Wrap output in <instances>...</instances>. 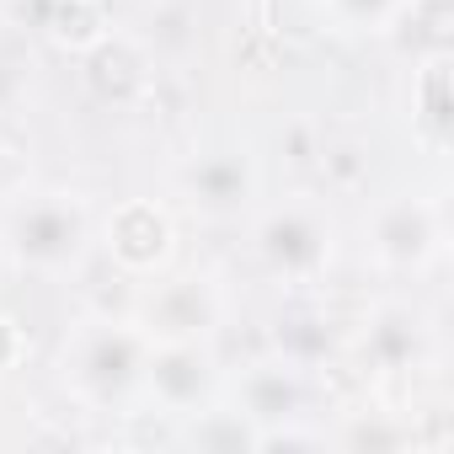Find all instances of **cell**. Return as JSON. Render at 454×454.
<instances>
[{"mask_svg": "<svg viewBox=\"0 0 454 454\" xmlns=\"http://www.w3.org/2000/svg\"><path fill=\"white\" fill-rule=\"evenodd\" d=\"M145 358H150V337L134 321V310H86L81 321H70V332L59 337V390L81 406V411H102V417H134L139 411V385H145Z\"/></svg>", "mask_w": 454, "mask_h": 454, "instance_id": "cell-1", "label": "cell"}, {"mask_svg": "<svg viewBox=\"0 0 454 454\" xmlns=\"http://www.w3.org/2000/svg\"><path fill=\"white\" fill-rule=\"evenodd\" d=\"M0 247H6V257L22 273L59 284V278H75L86 268V257L97 247V219H91L81 192L33 187L0 219Z\"/></svg>", "mask_w": 454, "mask_h": 454, "instance_id": "cell-2", "label": "cell"}, {"mask_svg": "<svg viewBox=\"0 0 454 454\" xmlns=\"http://www.w3.org/2000/svg\"><path fill=\"white\" fill-rule=\"evenodd\" d=\"M252 252L257 268L284 284V289H316L332 273L337 257V219L326 198L316 192H289L268 208H252Z\"/></svg>", "mask_w": 454, "mask_h": 454, "instance_id": "cell-3", "label": "cell"}, {"mask_svg": "<svg viewBox=\"0 0 454 454\" xmlns=\"http://www.w3.org/2000/svg\"><path fill=\"white\" fill-rule=\"evenodd\" d=\"M129 310L150 342H214L224 316H231V300H224V284L214 273L166 268L139 284Z\"/></svg>", "mask_w": 454, "mask_h": 454, "instance_id": "cell-4", "label": "cell"}, {"mask_svg": "<svg viewBox=\"0 0 454 454\" xmlns=\"http://www.w3.org/2000/svg\"><path fill=\"white\" fill-rule=\"evenodd\" d=\"M449 224H443V203L427 192H390L364 214V252L374 257L380 273L395 278H417L443 257Z\"/></svg>", "mask_w": 454, "mask_h": 454, "instance_id": "cell-5", "label": "cell"}, {"mask_svg": "<svg viewBox=\"0 0 454 454\" xmlns=\"http://www.w3.org/2000/svg\"><path fill=\"white\" fill-rule=\"evenodd\" d=\"M219 395H224V364H219L214 342H150L145 385H139L145 411L187 422L192 411L214 406Z\"/></svg>", "mask_w": 454, "mask_h": 454, "instance_id": "cell-6", "label": "cell"}, {"mask_svg": "<svg viewBox=\"0 0 454 454\" xmlns=\"http://www.w3.org/2000/svg\"><path fill=\"white\" fill-rule=\"evenodd\" d=\"M97 247L107 252V262L123 278L145 284V278H155L176 262V219L155 198H123L97 224Z\"/></svg>", "mask_w": 454, "mask_h": 454, "instance_id": "cell-7", "label": "cell"}, {"mask_svg": "<svg viewBox=\"0 0 454 454\" xmlns=\"http://www.w3.org/2000/svg\"><path fill=\"white\" fill-rule=\"evenodd\" d=\"M182 198L192 214L224 224V219H247L257 203H262V166L252 150L241 145H219V150H203L182 166L176 176Z\"/></svg>", "mask_w": 454, "mask_h": 454, "instance_id": "cell-8", "label": "cell"}, {"mask_svg": "<svg viewBox=\"0 0 454 454\" xmlns=\"http://www.w3.org/2000/svg\"><path fill=\"white\" fill-rule=\"evenodd\" d=\"M427 358H433V326L411 300H385L364 316V332H358L364 374L401 380V374H417Z\"/></svg>", "mask_w": 454, "mask_h": 454, "instance_id": "cell-9", "label": "cell"}, {"mask_svg": "<svg viewBox=\"0 0 454 454\" xmlns=\"http://www.w3.org/2000/svg\"><path fill=\"white\" fill-rule=\"evenodd\" d=\"M224 395H231V406L257 427H273V422H300L310 417V374L289 358H257L247 364L236 380H224Z\"/></svg>", "mask_w": 454, "mask_h": 454, "instance_id": "cell-10", "label": "cell"}, {"mask_svg": "<svg viewBox=\"0 0 454 454\" xmlns=\"http://www.w3.org/2000/svg\"><path fill=\"white\" fill-rule=\"evenodd\" d=\"M27 22L65 54H86L113 33L107 0H27Z\"/></svg>", "mask_w": 454, "mask_h": 454, "instance_id": "cell-11", "label": "cell"}, {"mask_svg": "<svg viewBox=\"0 0 454 454\" xmlns=\"http://www.w3.org/2000/svg\"><path fill=\"white\" fill-rule=\"evenodd\" d=\"M86 59V86L102 97V102H134L145 86H150V59H145V49L134 43V38H118V33H107L97 49H86L81 54Z\"/></svg>", "mask_w": 454, "mask_h": 454, "instance_id": "cell-12", "label": "cell"}, {"mask_svg": "<svg viewBox=\"0 0 454 454\" xmlns=\"http://www.w3.org/2000/svg\"><path fill=\"white\" fill-rule=\"evenodd\" d=\"M411 123L422 134L427 150H443L449 145V49H433V54H417V70H411Z\"/></svg>", "mask_w": 454, "mask_h": 454, "instance_id": "cell-13", "label": "cell"}, {"mask_svg": "<svg viewBox=\"0 0 454 454\" xmlns=\"http://www.w3.org/2000/svg\"><path fill=\"white\" fill-rule=\"evenodd\" d=\"M411 0H321V17L342 38H385Z\"/></svg>", "mask_w": 454, "mask_h": 454, "instance_id": "cell-14", "label": "cell"}, {"mask_svg": "<svg viewBox=\"0 0 454 454\" xmlns=\"http://www.w3.org/2000/svg\"><path fill=\"white\" fill-rule=\"evenodd\" d=\"M332 321H321V316H310V310H300V316H289V321H278V332H273V353L278 358H289V364H300L305 374L332 353V332H326Z\"/></svg>", "mask_w": 454, "mask_h": 454, "instance_id": "cell-15", "label": "cell"}, {"mask_svg": "<svg viewBox=\"0 0 454 454\" xmlns=\"http://www.w3.org/2000/svg\"><path fill=\"white\" fill-rule=\"evenodd\" d=\"M22 358H27V332H22V321H17V316L0 310V380H6Z\"/></svg>", "mask_w": 454, "mask_h": 454, "instance_id": "cell-16", "label": "cell"}, {"mask_svg": "<svg viewBox=\"0 0 454 454\" xmlns=\"http://www.w3.org/2000/svg\"><path fill=\"white\" fill-rule=\"evenodd\" d=\"M0 262H6V247H0Z\"/></svg>", "mask_w": 454, "mask_h": 454, "instance_id": "cell-17", "label": "cell"}]
</instances>
